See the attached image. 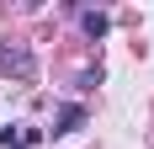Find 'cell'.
Returning <instances> with one entry per match:
<instances>
[{
	"label": "cell",
	"mask_w": 154,
	"mask_h": 149,
	"mask_svg": "<svg viewBox=\"0 0 154 149\" xmlns=\"http://www.w3.org/2000/svg\"><path fill=\"white\" fill-rule=\"evenodd\" d=\"M0 69L16 74V80H32V74H37V53H32L27 43H5L0 48Z\"/></svg>",
	"instance_id": "cell-1"
},
{
	"label": "cell",
	"mask_w": 154,
	"mask_h": 149,
	"mask_svg": "<svg viewBox=\"0 0 154 149\" xmlns=\"http://www.w3.org/2000/svg\"><path fill=\"white\" fill-rule=\"evenodd\" d=\"M0 149H21V133L16 128H0Z\"/></svg>",
	"instance_id": "cell-4"
},
{
	"label": "cell",
	"mask_w": 154,
	"mask_h": 149,
	"mask_svg": "<svg viewBox=\"0 0 154 149\" xmlns=\"http://www.w3.org/2000/svg\"><path fill=\"white\" fill-rule=\"evenodd\" d=\"M80 27L91 32V37H106V32H112V16H106V11H85V16H80Z\"/></svg>",
	"instance_id": "cell-2"
},
{
	"label": "cell",
	"mask_w": 154,
	"mask_h": 149,
	"mask_svg": "<svg viewBox=\"0 0 154 149\" xmlns=\"http://www.w3.org/2000/svg\"><path fill=\"white\" fill-rule=\"evenodd\" d=\"M75 128H85V106H64V112H59V128H53V133H75Z\"/></svg>",
	"instance_id": "cell-3"
}]
</instances>
